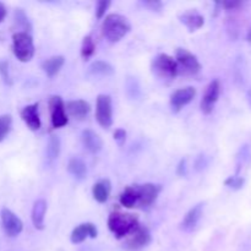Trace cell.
<instances>
[{"label":"cell","instance_id":"6da1fadb","mask_svg":"<svg viewBox=\"0 0 251 251\" xmlns=\"http://www.w3.org/2000/svg\"><path fill=\"white\" fill-rule=\"evenodd\" d=\"M100 29H102L103 36L110 43H117L131 31V25H130L129 20L123 15L109 14L103 20Z\"/></svg>","mask_w":251,"mask_h":251},{"label":"cell","instance_id":"7a4b0ae2","mask_svg":"<svg viewBox=\"0 0 251 251\" xmlns=\"http://www.w3.org/2000/svg\"><path fill=\"white\" fill-rule=\"evenodd\" d=\"M139 226V218L132 213L113 212L108 217V229L117 239L132 234Z\"/></svg>","mask_w":251,"mask_h":251},{"label":"cell","instance_id":"3957f363","mask_svg":"<svg viewBox=\"0 0 251 251\" xmlns=\"http://www.w3.org/2000/svg\"><path fill=\"white\" fill-rule=\"evenodd\" d=\"M12 51L15 56L22 63H27L34 55V43L33 38L26 32H16L12 36Z\"/></svg>","mask_w":251,"mask_h":251},{"label":"cell","instance_id":"277c9868","mask_svg":"<svg viewBox=\"0 0 251 251\" xmlns=\"http://www.w3.org/2000/svg\"><path fill=\"white\" fill-rule=\"evenodd\" d=\"M152 71L161 78L173 80L178 76L179 69L176 59L168 54H158L152 60Z\"/></svg>","mask_w":251,"mask_h":251},{"label":"cell","instance_id":"5b68a950","mask_svg":"<svg viewBox=\"0 0 251 251\" xmlns=\"http://www.w3.org/2000/svg\"><path fill=\"white\" fill-rule=\"evenodd\" d=\"M96 120L103 129H109L113 125V104L110 96L100 95L97 97Z\"/></svg>","mask_w":251,"mask_h":251},{"label":"cell","instance_id":"8992f818","mask_svg":"<svg viewBox=\"0 0 251 251\" xmlns=\"http://www.w3.org/2000/svg\"><path fill=\"white\" fill-rule=\"evenodd\" d=\"M176 64H178L179 73L185 75H196L201 71V64L196 55L184 48H178L176 53Z\"/></svg>","mask_w":251,"mask_h":251},{"label":"cell","instance_id":"52a82bcc","mask_svg":"<svg viewBox=\"0 0 251 251\" xmlns=\"http://www.w3.org/2000/svg\"><path fill=\"white\" fill-rule=\"evenodd\" d=\"M49 112H50L51 126L54 129L64 127L69 123L68 114L65 112V103L60 96H51L49 98Z\"/></svg>","mask_w":251,"mask_h":251},{"label":"cell","instance_id":"ba28073f","mask_svg":"<svg viewBox=\"0 0 251 251\" xmlns=\"http://www.w3.org/2000/svg\"><path fill=\"white\" fill-rule=\"evenodd\" d=\"M0 217H1L2 229L7 237L15 238L21 234L24 230V223L11 210L4 207L0 212Z\"/></svg>","mask_w":251,"mask_h":251},{"label":"cell","instance_id":"9c48e42d","mask_svg":"<svg viewBox=\"0 0 251 251\" xmlns=\"http://www.w3.org/2000/svg\"><path fill=\"white\" fill-rule=\"evenodd\" d=\"M221 93V82L218 80H212L208 86L206 87L205 93L202 96V100H201L200 108L201 112L203 114L208 115L213 112L215 109V105L217 103L218 98H220Z\"/></svg>","mask_w":251,"mask_h":251},{"label":"cell","instance_id":"30bf717a","mask_svg":"<svg viewBox=\"0 0 251 251\" xmlns=\"http://www.w3.org/2000/svg\"><path fill=\"white\" fill-rule=\"evenodd\" d=\"M137 189V205L140 207H149L158 198L162 191V186L159 184L146 183L142 185H136Z\"/></svg>","mask_w":251,"mask_h":251},{"label":"cell","instance_id":"8fae6325","mask_svg":"<svg viewBox=\"0 0 251 251\" xmlns=\"http://www.w3.org/2000/svg\"><path fill=\"white\" fill-rule=\"evenodd\" d=\"M151 242L152 237L149 228L139 226L137 229L132 234H130V238L125 243V249L127 251H140L149 247Z\"/></svg>","mask_w":251,"mask_h":251},{"label":"cell","instance_id":"7c38bea8","mask_svg":"<svg viewBox=\"0 0 251 251\" xmlns=\"http://www.w3.org/2000/svg\"><path fill=\"white\" fill-rule=\"evenodd\" d=\"M196 88L193 86L179 88L171 95V107L174 113H178L195 98Z\"/></svg>","mask_w":251,"mask_h":251},{"label":"cell","instance_id":"4fadbf2b","mask_svg":"<svg viewBox=\"0 0 251 251\" xmlns=\"http://www.w3.org/2000/svg\"><path fill=\"white\" fill-rule=\"evenodd\" d=\"M21 119L32 131H38L41 129V117H39V105L38 103H32L26 105L21 110Z\"/></svg>","mask_w":251,"mask_h":251},{"label":"cell","instance_id":"5bb4252c","mask_svg":"<svg viewBox=\"0 0 251 251\" xmlns=\"http://www.w3.org/2000/svg\"><path fill=\"white\" fill-rule=\"evenodd\" d=\"M98 230L93 223H82V225L77 226L76 228H74V230L71 232L70 240L73 244H80V243L85 242L87 238H97Z\"/></svg>","mask_w":251,"mask_h":251},{"label":"cell","instance_id":"9a60e30c","mask_svg":"<svg viewBox=\"0 0 251 251\" xmlns=\"http://www.w3.org/2000/svg\"><path fill=\"white\" fill-rule=\"evenodd\" d=\"M203 203H198L194 207H191L188 211L185 216H184L183 221L180 223V229L184 232H191V230L195 229L198 227L199 222H200L201 217H202L203 213Z\"/></svg>","mask_w":251,"mask_h":251},{"label":"cell","instance_id":"2e32d148","mask_svg":"<svg viewBox=\"0 0 251 251\" xmlns=\"http://www.w3.org/2000/svg\"><path fill=\"white\" fill-rule=\"evenodd\" d=\"M65 112L75 119L82 120L90 114L91 105L90 103L83 100H70L65 104Z\"/></svg>","mask_w":251,"mask_h":251},{"label":"cell","instance_id":"e0dca14e","mask_svg":"<svg viewBox=\"0 0 251 251\" xmlns=\"http://www.w3.org/2000/svg\"><path fill=\"white\" fill-rule=\"evenodd\" d=\"M179 20L190 32L198 31L205 24L203 16L196 10H188V11L183 12V14L179 15Z\"/></svg>","mask_w":251,"mask_h":251},{"label":"cell","instance_id":"ac0fdd59","mask_svg":"<svg viewBox=\"0 0 251 251\" xmlns=\"http://www.w3.org/2000/svg\"><path fill=\"white\" fill-rule=\"evenodd\" d=\"M81 140H82V144L85 146V149L87 151H90L91 153H98V152L102 151L103 140L93 130H83L82 134H81Z\"/></svg>","mask_w":251,"mask_h":251},{"label":"cell","instance_id":"d6986e66","mask_svg":"<svg viewBox=\"0 0 251 251\" xmlns=\"http://www.w3.org/2000/svg\"><path fill=\"white\" fill-rule=\"evenodd\" d=\"M47 207H48L47 201L43 200V199H38L37 201H34L33 207H32V223H33L36 229H44V220H46Z\"/></svg>","mask_w":251,"mask_h":251},{"label":"cell","instance_id":"ffe728a7","mask_svg":"<svg viewBox=\"0 0 251 251\" xmlns=\"http://www.w3.org/2000/svg\"><path fill=\"white\" fill-rule=\"evenodd\" d=\"M110 191H112V184L109 179H100L95 183L92 188L93 199L100 203L107 202L110 196Z\"/></svg>","mask_w":251,"mask_h":251},{"label":"cell","instance_id":"44dd1931","mask_svg":"<svg viewBox=\"0 0 251 251\" xmlns=\"http://www.w3.org/2000/svg\"><path fill=\"white\" fill-rule=\"evenodd\" d=\"M64 63H65V58L63 55H54L42 63V69L48 77H54L63 68Z\"/></svg>","mask_w":251,"mask_h":251},{"label":"cell","instance_id":"7402d4cb","mask_svg":"<svg viewBox=\"0 0 251 251\" xmlns=\"http://www.w3.org/2000/svg\"><path fill=\"white\" fill-rule=\"evenodd\" d=\"M68 172L77 180H82L87 176V166L85 162L77 157H73L68 163Z\"/></svg>","mask_w":251,"mask_h":251},{"label":"cell","instance_id":"603a6c76","mask_svg":"<svg viewBox=\"0 0 251 251\" xmlns=\"http://www.w3.org/2000/svg\"><path fill=\"white\" fill-rule=\"evenodd\" d=\"M120 205L125 208H134L137 205V189L136 185H130L123 190L119 196Z\"/></svg>","mask_w":251,"mask_h":251},{"label":"cell","instance_id":"cb8c5ba5","mask_svg":"<svg viewBox=\"0 0 251 251\" xmlns=\"http://www.w3.org/2000/svg\"><path fill=\"white\" fill-rule=\"evenodd\" d=\"M60 150H61V142L60 139H59L56 135H50L48 140V144H47V149H46V157L47 161L49 163H53L55 159H58L59 154H60Z\"/></svg>","mask_w":251,"mask_h":251},{"label":"cell","instance_id":"d4e9b609","mask_svg":"<svg viewBox=\"0 0 251 251\" xmlns=\"http://www.w3.org/2000/svg\"><path fill=\"white\" fill-rule=\"evenodd\" d=\"M90 73L92 75H97V76H112L114 75L115 70L109 63L103 60H96L91 64L90 66Z\"/></svg>","mask_w":251,"mask_h":251},{"label":"cell","instance_id":"484cf974","mask_svg":"<svg viewBox=\"0 0 251 251\" xmlns=\"http://www.w3.org/2000/svg\"><path fill=\"white\" fill-rule=\"evenodd\" d=\"M95 51H96V44L95 42H93L92 37L91 36L83 37V41H82V44H81V50H80L81 58H82L83 60H88V59L95 54Z\"/></svg>","mask_w":251,"mask_h":251},{"label":"cell","instance_id":"4316f807","mask_svg":"<svg viewBox=\"0 0 251 251\" xmlns=\"http://www.w3.org/2000/svg\"><path fill=\"white\" fill-rule=\"evenodd\" d=\"M11 126H12L11 115L9 114L0 115V142L4 141L5 137L9 135V132L11 131Z\"/></svg>","mask_w":251,"mask_h":251},{"label":"cell","instance_id":"83f0119b","mask_svg":"<svg viewBox=\"0 0 251 251\" xmlns=\"http://www.w3.org/2000/svg\"><path fill=\"white\" fill-rule=\"evenodd\" d=\"M15 21L25 29L26 33L31 31V24H29L28 19H27L26 14H25L22 9H16V11H15Z\"/></svg>","mask_w":251,"mask_h":251},{"label":"cell","instance_id":"f1b7e54d","mask_svg":"<svg viewBox=\"0 0 251 251\" xmlns=\"http://www.w3.org/2000/svg\"><path fill=\"white\" fill-rule=\"evenodd\" d=\"M244 184H245V179L238 176H229V178L226 179L225 181V185L228 186V188L233 189V190H239V189H242L243 186H244Z\"/></svg>","mask_w":251,"mask_h":251},{"label":"cell","instance_id":"f546056e","mask_svg":"<svg viewBox=\"0 0 251 251\" xmlns=\"http://www.w3.org/2000/svg\"><path fill=\"white\" fill-rule=\"evenodd\" d=\"M0 75H1V78L6 85H11V77H10L7 61H0Z\"/></svg>","mask_w":251,"mask_h":251},{"label":"cell","instance_id":"4dcf8cb0","mask_svg":"<svg viewBox=\"0 0 251 251\" xmlns=\"http://www.w3.org/2000/svg\"><path fill=\"white\" fill-rule=\"evenodd\" d=\"M110 6V1H105V0H102V1H98L97 9H96V17L97 19H103L105 15V11L108 10V7Z\"/></svg>","mask_w":251,"mask_h":251},{"label":"cell","instance_id":"1f68e13d","mask_svg":"<svg viewBox=\"0 0 251 251\" xmlns=\"http://www.w3.org/2000/svg\"><path fill=\"white\" fill-rule=\"evenodd\" d=\"M114 140L118 142V145H120V146H123V145L125 144V141H126V131H125L124 129H117L114 131Z\"/></svg>","mask_w":251,"mask_h":251},{"label":"cell","instance_id":"d6a6232c","mask_svg":"<svg viewBox=\"0 0 251 251\" xmlns=\"http://www.w3.org/2000/svg\"><path fill=\"white\" fill-rule=\"evenodd\" d=\"M142 4H144V6H147L150 7V9L152 10V11H161L162 7H163V4H162L161 1H157V0H150V1H142Z\"/></svg>","mask_w":251,"mask_h":251},{"label":"cell","instance_id":"836d02e7","mask_svg":"<svg viewBox=\"0 0 251 251\" xmlns=\"http://www.w3.org/2000/svg\"><path fill=\"white\" fill-rule=\"evenodd\" d=\"M206 166H207V162H206V157L203 156V154H200V156H199L198 158H196V161H195V169L198 172H200V171H202V169L205 168Z\"/></svg>","mask_w":251,"mask_h":251},{"label":"cell","instance_id":"e575fe53","mask_svg":"<svg viewBox=\"0 0 251 251\" xmlns=\"http://www.w3.org/2000/svg\"><path fill=\"white\" fill-rule=\"evenodd\" d=\"M176 173L180 176H184L186 174V159H181L180 163H179L178 168H176Z\"/></svg>","mask_w":251,"mask_h":251},{"label":"cell","instance_id":"d590c367","mask_svg":"<svg viewBox=\"0 0 251 251\" xmlns=\"http://www.w3.org/2000/svg\"><path fill=\"white\" fill-rule=\"evenodd\" d=\"M242 5H243V2L235 1V2H223L222 6H225L226 9L233 10V9H238V7H240Z\"/></svg>","mask_w":251,"mask_h":251},{"label":"cell","instance_id":"8d00e7d4","mask_svg":"<svg viewBox=\"0 0 251 251\" xmlns=\"http://www.w3.org/2000/svg\"><path fill=\"white\" fill-rule=\"evenodd\" d=\"M6 7H5V5L2 4V2H0V24H1L2 21H4V19L6 17Z\"/></svg>","mask_w":251,"mask_h":251},{"label":"cell","instance_id":"74e56055","mask_svg":"<svg viewBox=\"0 0 251 251\" xmlns=\"http://www.w3.org/2000/svg\"><path fill=\"white\" fill-rule=\"evenodd\" d=\"M247 38H248V41L251 42V27H250L249 32H248V36H247Z\"/></svg>","mask_w":251,"mask_h":251}]
</instances>
